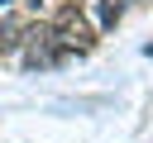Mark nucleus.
I'll return each instance as SVG.
<instances>
[{"mask_svg":"<svg viewBox=\"0 0 153 143\" xmlns=\"http://www.w3.org/2000/svg\"><path fill=\"white\" fill-rule=\"evenodd\" d=\"M0 5H10V0H0Z\"/></svg>","mask_w":153,"mask_h":143,"instance_id":"5","label":"nucleus"},{"mask_svg":"<svg viewBox=\"0 0 153 143\" xmlns=\"http://www.w3.org/2000/svg\"><path fill=\"white\" fill-rule=\"evenodd\" d=\"M120 14H124V5H120V0H96V19H100V29H115V24H120Z\"/></svg>","mask_w":153,"mask_h":143,"instance_id":"3","label":"nucleus"},{"mask_svg":"<svg viewBox=\"0 0 153 143\" xmlns=\"http://www.w3.org/2000/svg\"><path fill=\"white\" fill-rule=\"evenodd\" d=\"M53 43L57 48H76V52H86L96 38H91V29H86V19L76 14V5H67L62 14H57V29H53Z\"/></svg>","mask_w":153,"mask_h":143,"instance_id":"1","label":"nucleus"},{"mask_svg":"<svg viewBox=\"0 0 153 143\" xmlns=\"http://www.w3.org/2000/svg\"><path fill=\"white\" fill-rule=\"evenodd\" d=\"M143 52H148V57H153V43H148V48H143Z\"/></svg>","mask_w":153,"mask_h":143,"instance_id":"4","label":"nucleus"},{"mask_svg":"<svg viewBox=\"0 0 153 143\" xmlns=\"http://www.w3.org/2000/svg\"><path fill=\"white\" fill-rule=\"evenodd\" d=\"M19 43H24V19H5L0 24V52H10Z\"/></svg>","mask_w":153,"mask_h":143,"instance_id":"2","label":"nucleus"}]
</instances>
